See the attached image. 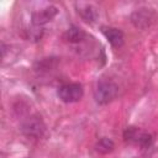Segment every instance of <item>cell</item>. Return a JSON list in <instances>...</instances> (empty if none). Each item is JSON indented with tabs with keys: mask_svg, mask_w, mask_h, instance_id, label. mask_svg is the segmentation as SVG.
Masks as SVG:
<instances>
[{
	"mask_svg": "<svg viewBox=\"0 0 158 158\" xmlns=\"http://www.w3.org/2000/svg\"><path fill=\"white\" fill-rule=\"evenodd\" d=\"M118 94V86L116 83H114L110 79L101 78L95 86L94 90V99L98 104L105 105L112 101Z\"/></svg>",
	"mask_w": 158,
	"mask_h": 158,
	"instance_id": "1",
	"label": "cell"
},
{
	"mask_svg": "<svg viewBox=\"0 0 158 158\" xmlns=\"http://www.w3.org/2000/svg\"><path fill=\"white\" fill-rule=\"evenodd\" d=\"M123 139L128 143L136 144L141 148H148L153 143V136L136 126H128L123 131Z\"/></svg>",
	"mask_w": 158,
	"mask_h": 158,
	"instance_id": "2",
	"label": "cell"
},
{
	"mask_svg": "<svg viewBox=\"0 0 158 158\" xmlns=\"http://www.w3.org/2000/svg\"><path fill=\"white\" fill-rule=\"evenodd\" d=\"M21 132L30 138H40L43 136L46 131V125L41 116L38 115H31L27 118H25L21 122Z\"/></svg>",
	"mask_w": 158,
	"mask_h": 158,
	"instance_id": "3",
	"label": "cell"
},
{
	"mask_svg": "<svg viewBox=\"0 0 158 158\" xmlns=\"http://www.w3.org/2000/svg\"><path fill=\"white\" fill-rule=\"evenodd\" d=\"M83 94H84V90L79 83H67L60 85L57 90L58 98L67 104L79 101L83 98Z\"/></svg>",
	"mask_w": 158,
	"mask_h": 158,
	"instance_id": "4",
	"label": "cell"
},
{
	"mask_svg": "<svg viewBox=\"0 0 158 158\" xmlns=\"http://www.w3.org/2000/svg\"><path fill=\"white\" fill-rule=\"evenodd\" d=\"M157 19V14L148 7H141L137 9L131 14V22L133 23L135 27L139 30H144L149 27Z\"/></svg>",
	"mask_w": 158,
	"mask_h": 158,
	"instance_id": "5",
	"label": "cell"
},
{
	"mask_svg": "<svg viewBox=\"0 0 158 158\" xmlns=\"http://www.w3.org/2000/svg\"><path fill=\"white\" fill-rule=\"evenodd\" d=\"M57 12H58V9L56 6H53V5L46 6V7L41 9V10H38V11L32 12L31 20H32L33 26L40 27V26L46 25L47 22L53 20V17L57 15Z\"/></svg>",
	"mask_w": 158,
	"mask_h": 158,
	"instance_id": "6",
	"label": "cell"
},
{
	"mask_svg": "<svg viewBox=\"0 0 158 158\" xmlns=\"http://www.w3.org/2000/svg\"><path fill=\"white\" fill-rule=\"evenodd\" d=\"M77 6V11L78 14L80 15V17L88 22V23H93L96 21L99 14H98V10L94 5L91 4H86V2H77L75 4Z\"/></svg>",
	"mask_w": 158,
	"mask_h": 158,
	"instance_id": "7",
	"label": "cell"
},
{
	"mask_svg": "<svg viewBox=\"0 0 158 158\" xmlns=\"http://www.w3.org/2000/svg\"><path fill=\"white\" fill-rule=\"evenodd\" d=\"M101 32L112 47H121L123 44V32L120 28L104 26L101 27Z\"/></svg>",
	"mask_w": 158,
	"mask_h": 158,
	"instance_id": "8",
	"label": "cell"
},
{
	"mask_svg": "<svg viewBox=\"0 0 158 158\" xmlns=\"http://www.w3.org/2000/svg\"><path fill=\"white\" fill-rule=\"evenodd\" d=\"M85 37H86L85 31H84L83 28L75 26V25L70 26V27L65 31V33H64V38H65L69 43H79V42L84 41Z\"/></svg>",
	"mask_w": 158,
	"mask_h": 158,
	"instance_id": "9",
	"label": "cell"
},
{
	"mask_svg": "<svg viewBox=\"0 0 158 158\" xmlns=\"http://www.w3.org/2000/svg\"><path fill=\"white\" fill-rule=\"evenodd\" d=\"M115 148V143L111 138H107V137H102L100 138L96 143H95V151L101 153V154H107V153H111Z\"/></svg>",
	"mask_w": 158,
	"mask_h": 158,
	"instance_id": "10",
	"label": "cell"
}]
</instances>
